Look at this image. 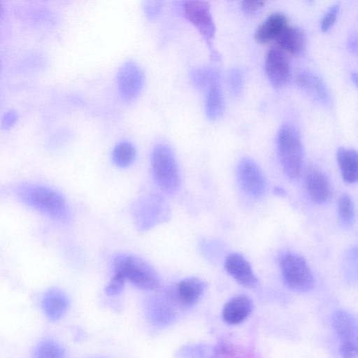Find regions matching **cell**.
I'll return each instance as SVG.
<instances>
[{
    "label": "cell",
    "instance_id": "6da1fadb",
    "mask_svg": "<svg viewBox=\"0 0 358 358\" xmlns=\"http://www.w3.org/2000/svg\"><path fill=\"white\" fill-rule=\"evenodd\" d=\"M17 195L26 205L53 219L66 221L70 217L64 197L50 187L24 183L17 187Z\"/></svg>",
    "mask_w": 358,
    "mask_h": 358
},
{
    "label": "cell",
    "instance_id": "7a4b0ae2",
    "mask_svg": "<svg viewBox=\"0 0 358 358\" xmlns=\"http://www.w3.org/2000/svg\"><path fill=\"white\" fill-rule=\"evenodd\" d=\"M276 146L284 173L289 179H296L303 159V148L298 130L290 124H282L277 134Z\"/></svg>",
    "mask_w": 358,
    "mask_h": 358
},
{
    "label": "cell",
    "instance_id": "3957f363",
    "mask_svg": "<svg viewBox=\"0 0 358 358\" xmlns=\"http://www.w3.org/2000/svg\"><path fill=\"white\" fill-rule=\"evenodd\" d=\"M113 267L114 273L120 275L141 289L154 290L159 287V280L156 271L140 257L118 255L113 259Z\"/></svg>",
    "mask_w": 358,
    "mask_h": 358
},
{
    "label": "cell",
    "instance_id": "277c9868",
    "mask_svg": "<svg viewBox=\"0 0 358 358\" xmlns=\"http://www.w3.org/2000/svg\"><path fill=\"white\" fill-rule=\"evenodd\" d=\"M153 178L158 187L166 192H173L180 182L179 169L172 150L165 144L157 145L151 155Z\"/></svg>",
    "mask_w": 358,
    "mask_h": 358
},
{
    "label": "cell",
    "instance_id": "5b68a950",
    "mask_svg": "<svg viewBox=\"0 0 358 358\" xmlns=\"http://www.w3.org/2000/svg\"><path fill=\"white\" fill-rule=\"evenodd\" d=\"M282 280L289 289L308 292L313 289L314 276L306 259L292 252H284L278 257Z\"/></svg>",
    "mask_w": 358,
    "mask_h": 358
},
{
    "label": "cell",
    "instance_id": "8992f818",
    "mask_svg": "<svg viewBox=\"0 0 358 358\" xmlns=\"http://www.w3.org/2000/svg\"><path fill=\"white\" fill-rule=\"evenodd\" d=\"M185 17L198 30L205 40L214 59L219 56L213 48L215 25L210 12V5L203 1H185L182 2Z\"/></svg>",
    "mask_w": 358,
    "mask_h": 358
},
{
    "label": "cell",
    "instance_id": "52a82bcc",
    "mask_svg": "<svg viewBox=\"0 0 358 358\" xmlns=\"http://www.w3.org/2000/svg\"><path fill=\"white\" fill-rule=\"evenodd\" d=\"M144 80V73L136 62L128 61L123 64L117 74L120 98L125 102L135 100L142 90Z\"/></svg>",
    "mask_w": 358,
    "mask_h": 358
},
{
    "label": "cell",
    "instance_id": "ba28073f",
    "mask_svg": "<svg viewBox=\"0 0 358 358\" xmlns=\"http://www.w3.org/2000/svg\"><path fill=\"white\" fill-rule=\"evenodd\" d=\"M237 177L241 189L250 197L261 198L266 192L265 178L257 164L250 158L242 159L237 167Z\"/></svg>",
    "mask_w": 358,
    "mask_h": 358
},
{
    "label": "cell",
    "instance_id": "9c48e42d",
    "mask_svg": "<svg viewBox=\"0 0 358 358\" xmlns=\"http://www.w3.org/2000/svg\"><path fill=\"white\" fill-rule=\"evenodd\" d=\"M264 66L266 77L273 87H284L289 81L292 75L290 63L281 48L272 47L268 50Z\"/></svg>",
    "mask_w": 358,
    "mask_h": 358
},
{
    "label": "cell",
    "instance_id": "30bf717a",
    "mask_svg": "<svg viewBox=\"0 0 358 358\" xmlns=\"http://www.w3.org/2000/svg\"><path fill=\"white\" fill-rule=\"evenodd\" d=\"M206 284L200 278L190 277L180 280L169 292V300L181 307H189L195 304L203 296Z\"/></svg>",
    "mask_w": 358,
    "mask_h": 358
},
{
    "label": "cell",
    "instance_id": "8fae6325",
    "mask_svg": "<svg viewBox=\"0 0 358 358\" xmlns=\"http://www.w3.org/2000/svg\"><path fill=\"white\" fill-rule=\"evenodd\" d=\"M304 183L308 196L314 203L324 204L331 199V186L328 177L322 170L315 167L308 169Z\"/></svg>",
    "mask_w": 358,
    "mask_h": 358
},
{
    "label": "cell",
    "instance_id": "7c38bea8",
    "mask_svg": "<svg viewBox=\"0 0 358 358\" xmlns=\"http://www.w3.org/2000/svg\"><path fill=\"white\" fill-rule=\"evenodd\" d=\"M167 208L162 199L152 196L145 199L138 209L136 217L137 225L142 230L152 227L167 216Z\"/></svg>",
    "mask_w": 358,
    "mask_h": 358
},
{
    "label": "cell",
    "instance_id": "4fadbf2b",
    "mask_svg": "<svg viewBox=\"0 0 358 358\" xmlns=\"http://www.w3.org/2000/svg\"><path fill=\"white\" fill-rule=\"evenodd\" d=\"M296 80L298 86L314 101L323 106L330 104L329 89L317 74L308 70H302L298 73Z\"/></svg>",
    "mask_w": 358,
    "mask_h": 358
},
{
    "label": "cell",
    "instance_id": "5bb4252c",
    "mask_svg": "<svg viewBox=\"0 0 358 358\" xmlns=\"http://www.w3.org/2000/svg\"><path fill=\"white\" fill-rule=\"evenodd\" d=\"M227 272L240 285L245 287L253 288L257 284V279L249 262L241 254L231 253L224 262Z\"/></svg>",
    "mask_w": 358,
    "mask_h": 358
},
{
    "label": "cell",
    "instance_id": "9a60e30c",
    "mask_svg": "<svg viewBox=\"0 0 358 358\" xmlns=\"http://www.w3.org/2000/svg\"><path fill=\"white\" fill-rule=\"evenodd\" d=\"M252 308L253 303L250 298L244 294H238L224 304L222 317L229 324H238L248 317Z\"/></svg>",
    "mask_w": 358,
    "mask_h": 358
},
{
    "label": "cell",
    "instance_id": "2e32d148",
    "mask_svg": "<svg viewBox=\"0 0 358 358\" xmlns=\"http://www.w3.org/2000/svg\"><path fill=\"white\" fill-rule=\"evenodd\" d=\"M288 25L287 17L281 13H273L257 28L255 32L256 41L266 43L276 39Z\"/></svg>",
    "mask_w": 358,
    "mask_h": 358
},
{
    "label": "cell",
    "instance_id": "e0dca14e",
    "mask_svg": "<svg viewBox=\"0 0 358 358\" xmlns=\"http://www.w3.org/2000/svg\"><path fill=\"white\" fill-rule=\"evenodd\" d=\"M69 301L66 294L59 289L48 290L43 298L42 306L46 316L52 321L59 320L66 312Z\"/></svg>",
    "mask_w": 358,
    "mask_h": 358
},
{
    "label": "cell",
    "instance_id": "ac0fdd59",
    "mask_svg": "<svg viewBox=\"0 0 358 358\" xmlns=\"http://www.w3.org/2000/svg\"><path fill=\"white\" fill-rule=\"evenodd\" d=\"M332 324L341 343H357V324L352 315L345 310H337L333 315Z\"/></svg>",
    "mask_w": 358,
    "mask_h": 358
},
{
    "label": "cell",
    "instance_id": "d6986e66",
    "mask_svg": "<svg viewBox=\"0 0 358 358\" xmlns=\"http://www.w3.org/2000/svg\"><path fill=\"white\" fill-rule=\"evenodd\" d=\"M146 314L148 319L157 326H166L176 319V312L169 302L153 297L146 302Z\"/></svg>",
    "mask_w": 358,
    "mask_h": 358
},
{
    "label": "cell",
    "instance_id": "ffe728a7",
    "mask_svg": "<svg viewBox=\"0 0 358 358\" xmlns=\"http://www.w3.org/2000/svg\"><path fill=\"white\" fill-rule=\"evenodd\" d=\"M276 40L281 49L294 55H301L306 49V35L301 28L296 26L288 24Z\"/></svg>",
    "mask_w": 358,
    "mask_h": 358
},
{
    "label": "cell",
    "instance_id": "44dd1931",
    "mask_svg": "<svg viewBox=\"0 0 358 358\" xmlns=\"http://www.w3.org/2000/svg\"><path fill=\"white\" fill-rule=\"evenodd\" d=\"M336 158L343 180L355 183L358 178V156L356 150L341 147L336 152Z\"/></svg>",
    "mask_w": 358,
    "mask_h": 358
},
{
    "label": "cell",
    "instance_id": "7402d4cb",
    "mask_svg": "<svg viewBox=\"0 0 358 358\" xmlns=\"http://www.w3.org/2000/svg\"><path fill=\"white\" fill-rule=\"evenodd\" d=\"M224 108L220 80L214 83L207 90L205 112L208 118L215 120L222 116Z\"/></svg>",
    "mask_w": 358,
    "mask_h": 358
},
{
    "label": "cell",
    "instance_id": "603a6c76",
    "mask_svg": "<svg viewBox=\"0 0 358 358\" xmlns=\"http://www.w3.org/2000/svg\"><path fill=\"white\" fill-rule=\"evenodd\" d=\"M192 83L199 90H208L214 83L220 80L217 70L208 66L194 69L190 73Z\"/></svg>",
    "mask_w": 358,
    "mask_h": 358
},
{
    "label": "cell",
    "instance_id": "cb8c5ba5",
    "mask_svg": "<svg viewBox=\"0 0 358 358\" xmlns=\"http://www.w3.org/2000/svg\"><path fill=\"white\" fill-rule=\"evenodd\" d=\"M216 348L205 344H189L180 347L175 353V358H215Z\"/></svg>",
    "mask_w": 358,
    "mask_h": 358
},
{
    "label": "cell",
    "instance_id": "d4e9b609",
    "mask_svg": "<svg viewBox=\"0 0 358 358\" xmlns=\"http://www.w3.org/2000/svg\"><path fill=\"white\" fill-rule=\"evenodd\" d=\"M112 159L117 166L127 167L132 164L136 159L135 148L129 142H121L114 148Z\"/></svg>",
    "mask_w": 358,
    "mask_h": 358
},
{
    "label": "cell",
    "instance_id": "484cf974",
    "mask_svg": "<svg viewBox=\"0 0 358 358\" xmlns=\"http://www.w3.org/2000/svg\"><path fill=\"white\" fill-rule=\"evenodd\" d=\"M34 358H65L64 348L57 342L45 340L40 342L34 350Z\"/></svg>",
    "mask_w": 358,
    "mask_h": 358
},
{
    "label": "cell",
    "instance_id": "4316f807",
    "mask_svg": "<svg viewBox=\"0 0 358 358\" xmlns=\"http://www.w3.org/2000/svg\"><path fill=\"white\" fill-rule=\"evenodd\" d=\"M338 213L343 224H350L354 219L355 208L352 199L348 194H343L338 201Z\"/></svg>",
    "mask_w": 358,
    "mask_h": 358
},
{
    "label": "cell",
    "instance_id": "83f0119b",
    "mask_svg": "<svg viewBox=\"0 0 358 358\" xmlns=\"http://www.w3.org/2000/svg\"><path fill=\"white\" fill-rule=\"evenodd\" d=\"M228 83L231 93L235 96L240 95L243 87V76L239 69L233 68L229 71Z\"/></svg>",
    "mask_w": 358,
    "mask_h": 358
},
{
    "label": "cell",
    "instance_id": "f1b7e54d",
    "mask_svg": "<svg viewBox=\"0 0 358 358\" xmlns=\"http://www.w3.org/2000/svg\"><path fill=\"white\" fill-rule=\"evenodd\" d=\"M339 12V3L332 5L325 13L321 21V29L325 32L330 29L334 24Z\"/></svg>",
    "mask_w": 358,
    "mask_h": 358
},
{
    "label": "cell",
    "instance_id": "f546056e",
    "mask_svg": "<svg viewBox=\"0 0 358 358\" xmlns=\"http://www.w3.org/2000/svg\"><path fill=\"white\" fill-rule=\"evenodd\" d=\"M125 280L120 275L114 273L106 287L105 292L106 294L108 296H115L121 293L124 289Z\"/></svg>",
    "mask_w": 358,
    "mask_h": 358
},
{
    "label": "cell",
    "instance_id": "4dcf8cb0",
    "mask_svg": "<svg viewBox=\"0 0 358 358\" xmlns=\"http://www.w3.org/2000/svg\"><path fill=\"white\" fill-rule=\"evenodd\" d=\"M163 7L162 1H146L143 3V9L146 15L154 19L159 15Z\"/></svg>",
    "mask_w": 358,
    "mask_h": 358
},
{
    "label": "cell",
    "instance_id": "1f68e13d",
    "mask_svg": "<svg viewBox=\"0 0 358 358\" xmlns=\"http://www.w3.org/2000/svg\"><path fill=\"white\" fill-rule=\"evenodd\" d=\"M264 4V1H243L242 2L241 8L245 13L252 15L259 11Z\"/></svg>",
    "mask_w": 358,
    "mask_h": 358
},
{
    "label": "cell",
    "instance_id": "d6a6232c",
    "mask_svg": "<svg viewBox=\"0 0 358 358\" xmlns=\"http://www.w3.org/2000/svg\"><path fill=\"white\" fill-rule=\"evenodd\" d=\"M339 352L342 358H356L357 345L355 343H341Z\"/></svg>",
    "mask_w": 358,
    "mask_h": 358
},
{
    "label": "cell",
    "instance_id": "836d02e7",
    "mask_svg": "<svg viewBox=\"0 0 358 358\" xmlns=\"http://www.w3.org/2000/svg\"><path fill=\"white\" fill-rule=\"evenodd\" d=\"M17 119V113L15 111L10 110L5 113L1 120V128L7 129L12 127Z\"/></svg>",
    "mask_w": 358,
    "mask_h": 358
},
{
    "label": "cell",
    "instance_id": "e575fe53",
    "mask_svg": "<svg viewBox=\"0 0 358 358\" xmlns=\"http://www.w3.org/2000/svg\"><path fill=\"white\" fill-rule=\"evenodd\" d=\"M348 46L352 51H356L357 49V39L355 36H351L348 41Z\"/></svg>",
    "mask_w": 358,
    "mask_h": 358
},
{
    "label": "cell",
    "instance_id": "d590c367",
    "mask_svg": "<svg viewBox=\"0 0 358 358\" xmlns=\"http://www.w3.org/2000/svg\"><path fill=\"white\" fill-rule=\"evenodd\" d=\"M274 192H275V194H278L279 196H282V195L285 194L284 189L282 187H275V189H274Z\"/></svg>",
    "mask_w": 358,
    "mask_h": 358
},
{
    "label": "cell",
    "instance_id": "8d00e7d4",
    "mask_svg": "<svg viewBox=\"0 0 358 358\" xmlns=\"http://www.w3.org/2000/svg\"><path fill=\"white\" fill-rule=\"evenodd\" d=\"M352 78L354 80V83H355V85H357V74L356 72L352 73Z\"/></svg>",
    "mask_w": 358,
    "mask_h": 358
},
{
    "label": "cell",
    "instance_id": "74e56055",
    "mask_svg": "<svg viewBox=\"0 0 358 358\" xmlns=\"http://www.w3.org/2000/svg\"><path fill=\"white\" fill-rule=\"evenodd\" d=\"M4 13V8L1 3H0V19L3 15Z\"/></svg>",
    "mask_w": 358,
    "mask_h": 358
}]
</instances>
